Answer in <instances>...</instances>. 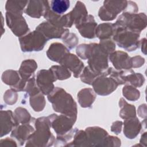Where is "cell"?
<instances>
[{
  "instance_id": "cell-1",
  "label": "cell",
  "mask_w": 147,
  "mask_h": 147,
  "mask_svg": "<svg viewBox=\"0 0 147 147\" xmlns=\"http://www.w3.org/2000/svg\"><path fill=\"white\" fill-rule=\"evenodd\" d=\"M53 110L61 114L77 118V106L72 96L60 87H55L48 95Z\"/></svg>"
},
{
  "instance_id": "cell-2",
  "label": "cell",
  "mask_w": 147,
  "mask_h": 147,
  "mask_svg": "<svg viewBox=\"0 0 147 147\" xmlns=\"http://www.w3.org/2000/svg\"><path fill=\"white\" fill-rule=\"evenodd\" d=\"M36 130L27 140L26 146H48L55 141L54 136L50 131L51 125L48 117H42L35 120Z\"/></svg>"
},
{
  "instance_id": "cell-3",
  "label": "cell",
  "mask_w": 147,
  "mask_h": 147,
  "mask_svg": "<svg viewBox=\"0 0 147 147\" xmlns=\"http://www.w3.org/2000/svg\"><path fill=\"white\" fill-rule=\"evenodd\" d=\"M108 56L99 44H90V49L88 57V67L98 75H109Z\"/></svg>"
},
{
  "instance_id": "cell-4",
  "label": "cell",
  "mask_w": 147,
  "mask_h": 147,
  "mask_svg": "<svg viewBox=\"0 0 147 147\" xmlns=\"http://www.w3.org/2000/svg\"><path fill=\"white\" fill-rule=\"evenodd\" d=\"M113 36V40L121 48L128 51L136 50L140 46V32L115 25Z\"/></svg>"
},
{
  "instance_id": "cell-5",
  "label": "cell",
  "mask_w": 147,
  "mask_h": 147,
  "mask_svg": "<svg viewBox=\"0 0 147 147\" xmlns=\"http://www.w3.org/2000/svg\"><path fill=\"white\" fill-rule=\"evenodd\" d=\"M114 24L140 33L146 26V16L144 13L137 14L123 11Z\"/></svg>"
},
{
  "instance_id": "cell-6",
  "label": "cell",
  "mask_w": 147,
  "mask_h": 147,
  "mask_svg": "<svg viewBox=\"0 0 147 147\" xmlns=\"http://www.w3.org/2000/svg\"><path fill=\"white\" fill-rule=\"evenodd\" d=\"M47 41L45 37L36 30L19 37L21 49L24 52L41 51Z\"/></svg>"
},
{
  "instance_id": "cell-7",
  "label": "cell",
  "mask_w": 147,
  "mask_h": 147,
  "mask_svg": "<svg viewBox=\"0 0 147 147\" xmlns=\"http://www.w3.org/2000/svg\"><path fill=\"white\" fill-rule=\"evenodd\" d=\"M127 1H105L98 11V16L102 21H112L127 6Z\"/></svg>"
},
{
  "instance_id": "cell-8",
  "label": "cell",
  "mask_w": 147,
  "mask_h": 147,
  "mask_svg": "<svg viewBox=\"0 0 147 147\" xmlns=\"http://www.w3.org/2000/svg\"><path fill=\"white\" fill-rule=\"evenodd\" d=\"M48 119L51 127L53 129L57 136H61L69 132L76 122V118L64 114L49 115Z\"/></svg>"
},
{
  "instance_id": "cell-9",
  "label": "cell",
  "mask_w": 147,
  "mask_h": 147,
  "mask_svg": "<svg viewBox=\"0 0 147 147\" xmlns=\"http://www.w3.org/2000/svg\"><path fill=\"white\" fill-rule=\"evenodd\" d=\"M37 68V64L33 59H27L23 61L18 70L21 77L20 81L15 86L10 87L16 92L24 91L28 80L33 75Z\"/></svg>"
},
{
  "instance_id": "cell-10",
  "label": "cell",
  "mask_w": 147,
  "mask_h": 147,
  "mask_svg": "<svg viewBox=\"0 0 147 147\" xmlns=\"http://www.w3.org/2000/svg\"><path fill=\"white\" fill-rule=\"evenodd\" d=\"M6 21L7 26L16 36L20 37L29 33V28L22 15L6 11Z\"/></svg>"
},
{
  "instance_id": "cell-11",
  "label": "cell",
  "mask_w": 147,
  "mask_h": 147,
  "mask_svg": "<svg viewBox=\"0 0 147 147\" xmlns=\"http://www.w3.org/2000/svg\"><path fill=\"white\" fill-rule=\"evenodd\" d=\"M94 92L98 95L105 96L109 95L115 90L119 86L116 81L108 77V75H102L96 78L92 83Z\"/></svg>"
},
{
  "instance_id": "cell-12",
  "label": "cell",
  "mask_w": 147,
  "mask_h": 147,
  "mask_svg": "<svg viewBox=\"0 0 147 147\" xmlns=\"http://www.w3.org/2000/svg\"><path fill=\"white\" fill-rule=\"evenodd\" d=\"M56 80V77L50 68L40 70L36 75L37 85L44 95H49L53 90L55 88L53 82Z\"/></svg>"
},
{
  "instance_id": "cell-13",
  "label": "cell",
  "mask_w": 147,
  "mask_h": 147,
  "mask_svg": "<svg viewBox=\"0 0 147 147\" xmlns=\"http://www.w3.org/2000/svg\"><path fill=\"white\" fill-rule=\"evenodd\" d=\"M36 30L41 32L48 41L52 38H63L68 33L69 29L56 26L48 21L42 22L38 25Z\"/></svg>"
},
{
  "instance_id": "cell-14",
  "label": "cell",
  "mask_w": 147,
  "mask_h": 147,
  "mask_svg": "<svg viewBox=\"0 0 147 147\" xmlns=\"http://www.w3.org/2000/svg\"><path fill=\"white\" fill-rule=\"evenodd\" d=\"M59 63L72 72L75 78L80 76L84 69V63L75 55L69 52L67 53Z\"/></svg>"
},
{
  "instance_id": "cell-15",
  "label": "cell",
  "mask_w": 147,
  "mask_h": 147,
  "mask_svg": "<svg viewBox=\"0 0 147 147\" xmlns=\"http://www.w3.org/2000/svg\"><path fill=\"white\" fill-rule=\"evenodd\" d=\"M49 3V1L45 0L29 1L24 13L31 17L39 18L44 16L47 10L50 8Z\"/></svg>"
},
{
  "instance_id": "cell-16",
  "label": "cell",
  "mask_w": 147,
  "mask_h": 147,
  "mask_svg": "<svg viewBox=\"0 0 147 147\" xmlns=\"http://www.w3.org/2000/svg\"><path fill=\"white\" fill-rule=\"evenodd\" d=\"M109 59L115 69H130L133 68L131 57L125 52L114 51L109 55Z\"/></svg>"
},
{
  "instance_id": "cell-17",
  "label": "cell",
  "mask_w": 147,
  "mask_h": 147,
  "mask_svg": "<svg viewBox=\"0 0 147 147\" xmlns=\"http://www.w3.org/2000/svg\"><path fill=\"white\" fill-rule=\"evenodd\" d=\"M89 146H100L105 138L108 136L107 132L103 129L98 127H88L86 129Z\"/></svg>"
},
{
  "instance_id": "cell-18",
  "label": "cell",
  "mask_w": 147,
  "mask_h": 147,
  "mask_svg": "<svg viewBox=\"0 0 147 147\" xmlns=\"http://www.w3.org/2000/svg\"><path fill=\"white\" fill-rule=\"evenodd\" d=\"M14 113L11 110L1 111V137L7 134L18 125Z\"/></svg>"
},
{
  "instance_id": "cell-19",
  "label": "cell",
  "mask_w": 147,
  "mask_h": 147,
  "mask_svg": "<svg viewBox=\"0 0 147 147\" xmlns=\"http://www.w3.org/2000/svg\"><path fill=\"white\" fill-rule=\"evenodd\" d=\"M80 34L84 38H94L95 37V30L97 23L92 15H88L84 21L75 26Z\"/></svg>"
},
{
  "instance_id": "cell-20",
  "label": "cell",
  "mask_w": 147,
  "mask_h": 147,
  "mask_svg": "<svg viewBox=\"0 0 147 147\" xmlns=\"http://www.w3.org/2000/svg\"><path fill=\"white\" fill-rule=\"evenodd\" d=\"M71 25L74 24L76 25L80 24L88 16V11L84 3L77 1L75 7L68 13H67Z\"/></svg>"
},
{
  "instance_id": "cell-21",
  "label": "cell",
  "mask_w": 147,
  "mask_h": 147,
  "mask_svg": "<svg viewBox=\"0 0 147 147\" xmlns=\"http://www.w3.org/2000/svg\"><path fill=\"white\" fill-rule=\"evenodd\" d=\"M48 22L59 28H70L72 26L68 14L60 15L53 12L51 8L48 9L43 16Z\"/></svg>"
},
{
  "instance_id": "cell-22",
  "label": "cell",
  "mask_w": 147,
  "mask_h": 147,
  "mask_svg": "<svg viewBox=\"0 0 147 147\" xmlns=\"http://www.w3.org/2000/svg\"><path fill=\"white\" fill-rule=\"evenodd\" d=\"M34 131V128L29 123L18 124L12 130L11 137L16 138L22 145Z\"/></svg>"
},
{
  "instance_id": "cell-23",
  "label": "cell",
  "mask_w": 147,
  "mask_h": 147,
  "mask_svg": "<svg viewBox=\"0 0 147 147\" xmlns=\"http://www.w3.org/2000/svg\"><path fill=\"white\" fill-rule=\"evenodd\" d=\"M123 126V133L130 139L134 138L142 128V123L136 117L125 119Z\"/></svg>"
},
{
  "instance_id": "cell-24",
  "label": "cell",
  "mask_w": 147,
  "mask_h": 147,
  "mask_svg": "<svg viewBox=\"0 0 147 147\" xmlns=\"http://www.w3.org/2000/svg\"><path fill=\"white\" fill-rule=\"evenodd\" d=\"M69 52V49L64 45L55 42L50 45L47 52V55L52 61L59 63L62 58Z\"/></svg>"
},
{
  "instance_id": "cell-25",
  "label": "cell",
  "mask_w": 147,
  "mask_h": 147,
  "mask_svg": "<svg viewBox=\"0 0 147 147\" xmlns=\"http://www.w3.org/2000/svg\"><path fill=\"white\" fill-rule=\"evenodd\" d=\"M95 98V93L90 88L82 89L78 94V100L82 107H91Z\"/></svg>"
},
{
  "instance_id": "cell-26",
  "label": "cell",
  "mask_w": 147,
  "mask_h": 147,
  "mask_svg": "<svg viewBox=\"0 0 147 147\" xmlns=\"http://www.w3.org/2000/svg\"><path fill=\"white\" fill-rule=\"evenodd\" d=\"M114 31L113 24L107 22L99 25L95 30V37L100 40L110 39L113 37Z\"/></svg>"
},
{
  "instance_id": "cell-27",
  "label": "cell",
  "mask_w": 147,
  "mask_h": 147,
  "mask_svg": "<svg viewBox=\"0 0 147 147\" xmlns=\"http://www.w3.org/2000/svg\"><path fill=\"white\" fill-rule=\"evenodd\" d=\"M28 2L29 1H7L5 9L7 12L22 15Z\"/></svg>"
},
{
  "instance_id": "cell-28",
  "label": "cell",
  "mask_w": 147,
  "mask_h": 147,
  "mask_svg": "<svg viewBox=\"0 0 147 147\" xmlns=\"http://www.w3.org/2000/svg\"><path fill=\"white\" fill-rule=\"evenodd\" d=\"M119 106L121 107L119 116L124 119H129L136 117V108L134 106L128 104L123 98H121L119 102Z\"/></svg>"
},
{
  "instance_id": "cell-29",
  "label": "cell",
  "mask_w": 147,
  "mask_h": 147,
  "mask_svg": "<svg viewBox=\"0 0 147 147\" xmlns=\"http://www.w3.org/2000/svg\"><path fill=\"white\" fill-rule=\"evenodd\" d=\"M21 80L18 71L8 69L3 72L2 75V82L10 87L16 85Z\"/></svg>"
},
{
  "instance_id": "cell-30",
  "label": "cell",
  "mask_w": 147,
  "mask_h": 147,
  "mask_svg": "<svg viewBox=\"0 0 147 147\" xmlns=\"http://www.w3.org/2000/svg\"><path fill=\"white\" fill-rule=\"evenodd\" d=\"M51 3V10L60 15H63L69 7L70 2L68 0H53L49 2Z\"/></svg>"
},
{
  "instance_id": "cell-31",
  "label": "cell",
  "mask_w": 147,
  "mask_h": 147,
  "mask_svg": "<svg viewBox=\"0 0 147 147\" xmlns=\"http://www.w3.org/2000/svg\"><path fill=\"white\" fill-rule=\"evenodd\" d=\"M29 102L31 107L37 112L42 111L45 106V98L41 92L30 96Z\"/></svg>"
},
{
  "instance_id": "cell-32",
  "label": "cell",
  "mask_w": 147,
  "mask_h": 147,
  "mask_svg": "<svg viewBox=\"0 0 147 147\" xmlns=\"http://www.w3.org/2000/svg\"><path fill=\"white\" fill-rule=\"evenodd\" d=\"M14 115L18 124L29 123L33 119L29 112L25 109L20 107L15 110Z\"/></svg>"
},
{
  "instance_id": "cell-33",
  "label": "cell",
  "mask_w": 147,
  "mask_h": 147,
  "mask_svg": "<svg viewBox=\"0 0 147 147\" xmlns=\"http://www.w3.org/2000/svg\"><path fill=\"white\" fill-rule=\"evenodd\" d=\"M50 69L53 72L57 80H62L67 79L71 76L70 71L61 65H53Z\"/></svg>"
},
{
  "instance_id": "cell-34",
  "label": "cell",
  "mask_w": 147,
  "mask_h": 147,
  "mask_svg": "<svg viewBox=\"0 0 147 147\" xmlns=\"http://www.w3.org/2000/svg\"><path fill=\"white\" fill-rule=\"evenodd\" d=\"M123 95L129 100L136 101L139 99L140 96V91L131 85H126L122 89Z\"/></svg>"
},
{
  "instance_id": "cell-35",
  "label": "cell",
  "mask_w": 147,
  "mask_h": 147,
  "mask_svg": "<svg viewBox=\"0 0 147 147\" xmlns=\"http://www.w3.org/2000/svg\"><path fill=\"white\" fill-rule=\"evenodd\" d=\"M99 75L93 72L88 66L86 67L82 71L80 77L81 80L86 84L92 85V83L94 79L97 78Z\"/></svg>"
},
{
  "instance_id": "cell-36",
  "label": "cell",
  "mask_w": 147,
  "mask_h": 147,
  "mask_svg": "<svg viewBox=\"0 0 147 147\" xmlns=\"http://www.w3.org/2000/svg\"><path fill=\"white\" fill-rule=\"evenodd\" d=\"M25 91H26L28 94L31 96H33L39 92H40V90L38 87L34 76L33 75L27 82L25 87Z\"/></svg>"
},
{
  "instance_id": "cell-37",
  "label": "cell",
  "mask_w": 147,
  "mask_h": 147,
  "mask_svg": "<svg viewBox=\"0 0 147 147\" xmlns=\"http://www.w3.org/2000/svg\"><path fill=\"white\" fill-rule=\"evenodd\" d=\"M145 79L140 73H135L134 71L130 75L127 83L134 87H140L144 83Z\"/></svg>"
},
{
  "instance_id": "cell-38",
  "label": "cell",
  "mask_w": 147,
  "mask_h": 147,
  "mask_svg": "<svg viewBox=\"0 0 147 147\" xmlns=\"http://www.w3.org/2000/svg\"><path fill=\"white\" fill-rule=\"evenodd\" d=\"M64 43L67 46V48L69 49L75 48L78 43L79 39L75 33H68L63 38Z\"/></svg>"
},
{
  "instance_id": "cell-39",
  "label": "cell",
  "mask_w": 147,
  "mask_h": 147,
  "mask_svg": "<svg viewBox=\"0 0 147 147\" xmlns=\"http://www.w3.org/2000/svg\"><path fill=\"white\" fill-rule=\"evenodd\" d=\"M99 44L103 50L109 55L114 52L115 49V44L111 38L102 40L100 41Z\"/></svg>"
},
{
  "instance_id": "cell-40",
  "label": "cell",
  "mask_w": 147,
  "mask_h": 147,
  "mask_svg": "<svg viewBox=\"0 0 147 147\" xmlns=\"http://www.w3.org/2000/svg\"><path fill=\"white\" fill-rule=\"evenodd\" d=\"M17 92L11 88L7 90L3 95V99L6 104L11 105L14 104L17 100Z\"/></svg>"
},
{
  "instance_id": "cell-41",
  "label": "cell",
  "mask_w": 147,
  "mask_h": 147,
  "mask_svg": "<svg viewBox=\"0 0 147 147\" xmlns=\"http://www.w3.org/2000/svg\"><path fill=\"white\" fill-rule=\"evenodd\" d=\"M90 44H83L78 46L76 48V53L79 57L83 59H87L90 52Z\"/></svg>"
},
{
  "instance_id": "cell-42",
  "label": "cell",
  "mask_w": 147,
  "mask_h": 147,
  "mask_svg": "<svg viewBox=\"0 0 147 147\" xmlns=\"http://www.w3.org/2000/svg\"><path fill=\"white\" fill-rule=\"evenodd\" d=\"M132 61V67L133 68H137L140 67L145 63L144 58L140 56H136L133 57H131Z\"/></svg>"
},
{
  "instance_id": "cell-43",
  "label": "cell",
  "mask_w": 147,
  "mask_h": 147,
  "mask_svg": "<svg viewBox=\"0 0 147 147\" xmlns=\"http://www.w3.org/2000/svg\"><path fill=\"white\" fill-rule=\"evenodd\" d=\"M138 7L137 4L134 2L129 1H127V6L123 11L131 13H136L138 11Z\"/></svg>"
},
{
  "instance_id": "cell-44",
  "label": "cell",
  "mask_w": 147,
  "mask_h": 147,
  "mask_svg": "<svg viewBox=\"0 0 147 147\" xmlns=\"http://www.w3.org/2000/svg\"><path fill=\"white\" fill-rule=\"evenodd\" d=\"M122 125L123 123L122 121H115L113 123L111 126V130L116 134H118L121 131Z\"/></svg>"
},
{
  "instance_id": "cell-45",
  "label": "cell",
  "mask_w": 147,
  "mask_h": 147,
  "mask_svg": "<svg viewBox=\"0 0 147 147\" xmlns=\"http://www.w3.org/2000/svg\"><path fill=\"white\" fill-rule=\"evenodd\" d=\"M141 51L146 55V38H143L141 40Z\"/></svg>"
}]
</instances>
